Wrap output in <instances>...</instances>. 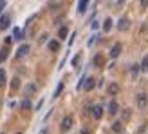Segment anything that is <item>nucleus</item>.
I'll use <instances>...</instances> for the list:
<instances>
[{
	"mask_svg": "<svg viewBox=\"0 0 148 134\" xmlns=\"http://www.w3.org/2000/svg\"><path fill=\"white\" fill-rule=\"evenodd\" d=\"M88 111H90V116L94 120H101V116H103V107L101 105H92V107H88Z\"/></svg>",
	"mask_w": 148,
	"mask_h": 134,
	"instance_id": "nucleus-1",
	"label": "nucleus"
},
{
	"mask_svg": "<svg viewBox=\"0 0 148 134\" xmlns=\"http://www.w3.org/2000/svg\"><path fill=\"white\" fill-rule=\"evenodd\" d=\"M136 103H137L139 109H146V105H148V96L145 93H139L137 98H136Z\"/></svg>",
	"mask_w": 148,
	"mask_h": 134,
	"instance_id": "nucleus-2",
	"label": "nucleus"
},
{
	"mask_svg": "<svg viewBox=\"0 0 148 134\" xmlns=\"http://www.w3.org/2000/svg\"><path fill=\"white\" fill-rule=\"evenodd\" d=\"M72 123H74L72 116H65L63 120H62V125H60V129H62L63 132H67V131H71V129H72Z\"/></svg>",
	"mask_w": 148,
	"mask_h": 134,
	"instance_id": "nucleus-3",
	"label": "nucleus"
},
{
	"mask_svg": "<svg viewBox=\"0 0 148 134\" xmlns=\"http://www.w3.org/2000/svg\"><path fill=\"white\" fill-rule=\"evenodd\" d=\"M121 51H123V46H121V44H114L112 49H110V56H112V58H117V56L121 55Z\"/></svg>",
	"mask_w": 148,
	"mask_h": 134,
	"instance_id": "nucleus-4",
	"label": "nucleus"
},
{
	"mask_svg": "<svg viewBox=\"0 0 148 134\" xmlns=\"http://www.w3.org/2000/svg\"><path fill=\"white\" fill-rule=\"evenodd\" d=\"M9 22H11L9 15H4V17L0 18V31H5V29L9 27Z\"/></svg>",
	"mask_w": 148,
	"mask_h": 134,
	"instance_id": "nucleus-5",
	"label": "nucleus"
},
{
	"mask_svg": "<svg viewBox=\"0 0 148 134\" xmlns=\"http://www.w3.org/2000/svg\"><path fill=\"white\" fill-rule=\"evenodd\" d=\"M29 51H31V47H29L27 44H24V46H20V47H18V51H16V56H18V58H24V56L29 53Z\"/></svg>",
	"mask_w": 148,
	"mask_h": 134,
	"instance_id": "nucleus-6",
	"label": "nucleus"
},
{
	"mask_svg": "<svg viewBox=\"0 0 148 134\" xmlns=\"http://www.w3.org/2000/svg\"><path fill=\"white\" fill-rule=\"evenodd\" d=\"M130 27V22H128V18H121L119 22H117V29H119V31H127V29Z\"/></svg>",
	"mask_w": 148,
	"mask_h": 134,
	"instance_id": "nucleus-7",
	"label": "nucleus"
},
{
	"mask_svg": "<svg viewBox=\"0 0 148 134\" xmlns=\"http://www.w3.org/2000/svg\"><path fill=\"white\" fill-rule=\"evenodd\" d=\"M94 87H96V80L94 78H87L83 82V89H85V91H92Z\"/></svg>",
	"mask_w": 148,
	"mask_h": 134,
	"instance_id": "nucleus-8",
	"label": "nucleus"
},
{
	"mask_svg": "<svg viewBox=\"0 0 148 134\" xmlns=\"http://www.w3.org/2000/svg\"><path fill=\"white\" fill-rule=\"evenodd\" d=\"M117 109H119V105H117V102H116V100H112V102L108 103V114H110V116L117 114Z\"/></svg>",
	"mask_w": 148,
	"mask_h": 134,
	"instance_id": "nucleus-9",
	"label": "nucleus"
},
{
	"mask_svg": "<svg viewBox=\"0 0 148 134\" xmlns=\"http://www.w3.org/2000/svg\"><path fill=\"white\" fill-rule=\"evenodd\" d=\"M107 93H108L110 96H116L117 93H119V85H117V84H110V85L107 87Z\"/></svg>",
	"mask_w": 148,
	"mask_h": 134,
	"instance_id": "nucleus-10",
	"label": "nucleus"
},
{
	"mask_svg": "<svg viewBox=\"0 0 148 134\" xmlns=\"http://www.w3.org/2000/svg\"><path fill=\"white\" fill-rule=\"evenodd\" d=\"M87 6H88V0H79V2H78V13L83 15L87 11Z\"/></svg>",
	"mask_w": 148,
	"mask_h": 134,
	"instance_id": "nucleus-11",
	"label": "nucleus"
},
{
	"mask_svg": "<svg viewBox=\"0 0 148 134\" xmlns=\"http://www.w3.org/2000/svg\"><path fill=\"white\" fill-rule=\"evenodd\" d=\"M112 24H114V22L110 18H107L105 22H103V31H110V29H112Z\"/></svg>",
	"mask_w": 148,
	"mask_h": 134,
	"instance_id": "nucleus-12",
	"label": "nucleus"
},
{
	"mask_svg": "<svg viewBox=\"0 0 148 134\" xmlns=\"http://www.w3.org/2000/svg\"><path fill=\"white\" fill-rule=\"evenodd\" d=\"M49 49L51 51H58V49H60V44H58L56 40H51L49 42Z\"/></svg>",
	"mask_w": 148,
	"mask_h": 134,
	"instance_id": "nucleus-13",
	"label": "nucleus"
},
{
	"mask_svg": "<svg viewBox=\"0 0 148 134\" xmlns=\"http://www.w3.org/2000/svg\"><path fill=\"white\" fill-rule=\"evenodd\" d=\"M94 65H96V67H101V65H103V56H99V55L94 56Z\"/></svg>",
	"mask_w": 148,
	"mask_h": 134,
	"instance_id": "nucleus-14",
	"label": "nucleus"
},
{
	"mask_svg": "<svg viewBox=\"0 0 148 134\" xmlns=\"http://www.w3.org/2000/svg\"><path fill=\"white\" fill-rule=\"evenodd\" d=\"M67 35H69V29H67V27H62V29H60V33H58V36H60L62 40H63Z\"/></svg>",
	"mask_w": 148,
	"mask_h": 134,
	"instance_id": "nucleus-15",
	"label": "nucleus"
},
{
	"mask_svg": "<svg viewBox=\"0 0 148 134\" xmlns=\"http://www.w3.org/2000/svg\"><path fill=\"white\" fill-rule=\"evenodd\" d=\"M141 71H148V55L143 58V62H141Z\"/></svg>",
	"mask_w": 148,
	"mask_h": 134,
	"instance_id": "nucleus-16",
	"label": "nucleus"
},
{
	"mask_svg": "<svg viewBox=\"0 0 148 134\" xmlns=\"http://www.w3.org/2000/svg\"><path fill=\"white\" fill-rule=\"evenodd\" d=\"M2 85H5V71L0 69V87Z\"/></svg>",
	"mask_w": 148,
	"mask_h": 134,
	"instance_id": "nucleus-17",
	"label": "nucleus"
},
{
	"mask_svg": "<svg viewBox=\"0 0 148 134\" xmlns=\"http://www.w3.org/2000/svg\"><path fill=\"white\" fill-rule=\"evenodd\" d=\"M18 87H20V80H18V78H13V84H11V89H13V91H16Z\"/></svg>",
	"mask_w": 148,
	"mask_h": 134,
	"instance_id": "nucleus-18",
	"label": "nucleus"
},
{
	"mask_svg": "<svg viewBox=\"0 0 148 134\" xmlns=\"http://www.w3.org/2000/svg\"><path fill=\"white\" fill-rule=\"evenodd\" d=\"M5 58H7V47H4L2 51H0V62H4Z\"/></svg>",
	"mask_w": 148,
	"mask_h": 134,
	"instance_id": "nucleus-19",
	"label": "nucleus"
},
{
	"mask_svg": "<svg viewBox=\"0 0 148 134\" xmlns=\"http://www.w3.org/2000/svg\"><path fill=\"white\" fill-rule=\"evenodd\" d=\"M112 131H114V132H119V131H121V122H116V123L112 125Z\"/></svg>",
	"mask_w": 148,
	"mask_h": 134,
	"instance_id": "nucleus-20",
	"label": "nucleus"
},
{
	"mask_svg": "<svg viewBox=\"0 0 148 134\" xmlns=\"http://www.w3.org/2000/svg\"><path fill=\"white\" fill-rule=\"evenodd\" d=\"M22 109H31V102L24 100V102H22Z\"/></svg>",
	"mask_w": 148,
	"mask_h": 134,
	"instance_id": "nucleus-21",
	"label": "nucleus"
},
{
	"mask_svg": "<svg viewBox=\"0 0 148 134\" xmlns=\"http://www.w3.org/2000/svg\"><path fill=\"white\" fill-rule=\"evenodd\" d=\"M36 89H38V87H36L34 84H31V85H29V87H27V94H31V93H34V91H36Z\"/></svg>",
	"mask_w": 148,
	"mask_h": 134,
	"instance_id": "nucleus-22",
	"label": "nucleus"
},
{
	"mask_svg": "<svg viewBox=\"0 0 148 134\" xmlns=\"http://www.w3.org/2000/svg\"><path fill=\"white\" fill-rule=\"evenodd\" d=\"M62 89H63V84H60V85L56 87V91H54V98H56V96H60V93H62Z\"/></svg>",
	"mask_w": 148,
	"mask_h": 134,
	"instance_id": "nucleus-23",
	"label": "nucleus"
},
{
	"mask_svg": "<svg viewBox=\"0 0 148 134\" xmlns=\"http://www.w3.org/2000/svg\"><path fill=\"white\" fill-rule=\"evenodd\" d=\"M139 67H141V65H132V74H134V76L139 73Z\"/></svg>",
	"mask_w": 148,
	"mask_h": 134,
	"instance_id": "nucleus-24",
	"label": "nucleus"
},
{
	"mask_svg": "<svg viewBox=\"0 0 148 134\" xmlns=\"http://www.w3.org/2000/svg\"><path fill=\"white\" fill-rule=\"evenodd\" d=\"M14 38H22V31H20V29H14Z\"/></svg>",
	"mask_w": 148,
	"mask_h": 134,
	"instance_id": "nucleus-25",
	"label": "nucleus"
},
{
	"mask_svg": "<svg viewBox=\"0 0 148 134\" xmlns=\"http://www.w3.org/2000/svg\"><path fill=\"white\" fill-rule=\"evenodd\" d=\"M141 7H143V9H146V7H148V0H141Z\"/></svg>",
	"mask_w": 148,
	"mask_h": 134,
	"instance_id": "nucleus-26",
	"label": "nucleus"
},
{
	"mask_svg": "<svg viewBox=\"0 0 148 134\" xmlns=\"http://www.w3.org/2000/svg\"><path fill=\"white\" fill-rule=\"evenodd\" d=\"M11 42H13V38H11V36H7V38H5V46H11Z\"/></svg>",
	"mask_w": 148,
	"mask_h": 134,
	"instance_id": "nucleus-27",
	"label": "nucleus"
},
{
	"mask_svg": "<svg viewBox=\"0 0 148 134\" xmlns=\"http://www.w3.org/2000/svg\"><path fill=\"white\" fill-rule=\"evenodd\" d=\"M4 6H5V0H0V13H2V9H4Z\"/></svg>",
	"mask_w": 148,
	"mask_h": 134,
	"instance_id": "nucleus-28",
	"label": "nucleus"
},
{
	"mask_svg": "<svg viewBox=\"0 0 148 134\" xmlns=\"http://www.w3.org/2000/svg\"><path fill=\"white\" fill-rule=\"evenodd\" d=\"M78 62H79V56H74V60H72V64H74V65H78Z\"/></svg>",
	"mask_w": 148,
	"mask_h": 134,
	"instance_id": "nucleus-29",
	"label": "nucleus"
},
{
	"mask_svg": "<svg viewBox=\"0 0 148 134\" xmlns=\"http://www.w3.org/2000/svg\"><path fill=\"white\" fill-rule=\"evenodd\" d=\"M123 2H125V0H117V6H121Z\"/></svg>",
	"mask_w": 148,
	"mask_h": 134,
	"instance_id": "nucleus-30",
	"label": "nucleus"
},
{
	"mask_svg": "<svg viewBox=\"0 0 148 134\" xmlns=\"http://www.w3.org/2000/svg\"><path fill=\"white\" fill-rule=\"evenodd\" d=\"M79 134H88V132H87V131H83V132H79Z\"/></svg>",
	"mask_w": 148,
	"mask_h": 134,
	"instance_id": "nucleus-31",
	"label": "nucleus"
},
{
	"mask_svg": "<svg viewBox=\"0 0 148 134\" xmlns=\"http://www.w3.org/2000/svg\"><path fill=\"white\" fill-rule=\"evenodd\" d=\"M18 134H22V132H18Z\"/></svg>",
	"mask_w": 148,
	"mask_h": 134,
	"instance_id": "nucleus-32",
	"label": "nucleus"
}]
</instances>
